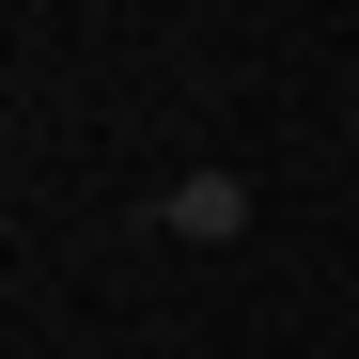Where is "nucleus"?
<instances>
[{"mask_svg": "<svg viewBox=\"0 0 359 359\" xmlns=\"http://www.w3.org/2000/svg\"><path fill=\"white\" fill-rule=\"evenodd\" d=\"M156 219L188 234V250H234V234H250V188H234V172H188V188H172Z\"/></svg>", "mask_w": 359, "mask_h": 359, "instance_id": "obj_1", "label": "nucleus"}, {"mask_svg": "<svg viewBox=\"0 0 359 359\" xmlns=\"http://www.w3.org/2000/svg\"><path fill=\"white\" fill-rule=\"evenodd\" d=\"M344 126H359V109H344Z\"/></svg>", "mask_w": 359, "mask_h": 359, "instance_id": "obj_2", "label": "nucleus"}]
</instances>
